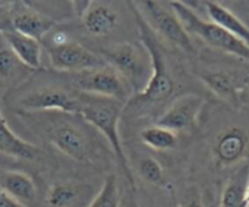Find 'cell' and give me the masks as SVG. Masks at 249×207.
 <instances>
[{"label":"cell","instance_id":"cell-1","mask_svg":"<svg viewBox=\"0 0 249 207\" xmlns=\"http://www.w3.org/2000/svg\"><path fill=\"white\" fill-rule=\"evenodd\" d=\"M26 122L60 152L77 162H89L92 142L82 126L65 112H26Z\"/></svg>","mask_w":249,"mask_h":207},{"label":"cell","instance_id":"cell-2","mask_svg":"<svg viewBox=\"0 0 249 207\" xmlns=\"http://www.w3.org/2000/svg\"><path fill=\"white\" fill-rule=\"evenodd\" d=\"M76 96L78 102L76 115L93 126L107 138L124 177L127 178L131 190H136L135 178L128 165L119 134V121L126 106V102L112 97L98 96V95L80 92L76 93Z\"/></svg>","mask_w":249,"mask_h":207},{"label":"cell","instance_id":"cell-3","mask_svg":"<svg viewBox=\"0 0 249 207\" xmlns=\"http://www.w3.org/2000/svg\"><path fill=\"white\" fill-rule=\"evenodd\" d=\"M130 4V9L135 17L136 25L140 31L141 40L147 49L152 64V75L144 89L131 97L133 104H158L162 102L171 96L174 93V80L169 70L164 49L160 45L155 32L152 30L149 23L145 21L144 16L141 13L140 8L136 4Z\"/></svg>","mask_w":249,"mask_h":207},{"label":"cell","instance_id":"cell-4","mask_svg":"<svg viewBox=\"0 0 249 207\" xmlns=\"http://www.w3.org/2000/svg\"><path fill=\"white\" fill-rule=\"evenodd\" d=\"M170 8L178 16L188 34H195L207 43L209 47L224 51L230 55L237 56L249 63V47L242 40L234 37L225 28L212 21L200 18L187 3L182 1H170Z\"/></svg>","mask_w":249,"mask_h":207},{"label":"cell","instance_id":"cell-5","mask_svg":"<svg viewBox=\"0 0 249 207\" xmlns=\"http://www.w3.org/2000/svg\"><path fill=\"white\" fill-rule=\"evenodd\" d=\"M99 55L126 80L136 94L144 89L152 75V64L144 45L124 42L100 50Z\"/></svg>","mask_w":249,"mask_h":207},{"label":"cell","instance_id":"cell-6","mask_svg":"<svg viewBox=\"0 0 249 207\" xmlns=\"http://www.w3.org/2000/svg\"><path fill=\"white\" fill-rule=\"evenodd\" d=\"M47 51L52 67L60 72L81 73L107 65L99 54L89 51L64 32L53 34Z\"/></svg>","mask_w":249,"mask_h":207},{"label":"cell","instance_id":"cell-7","mask_svg":"<svg viewBox=\"0 0 249 207\" xmlns=\"http://www.w3.org/2000/svg\"><path fill=\"white\" fill-rule=\"evenodd\" d=\"M72 84L80 93L112 97L124 102H127L130 99V84L109 65L81 73H72Z\"/></svg>","mask_w":249,"mask_h":207},{"label":"cell","instance_id":"cell-8","mask_svg":"<svg viewBox=\"0 0 249 207\" xmlns=\"http://www.w3.org/2000/svg\"><path fill=\"white\" fill-rule=\"evenodd\" d=\"M142 5L144 10L140 9L141 13L154 32L159 33L165 39L178 47L187 54L195 55L196 49L192 39L184 30L178 16L171 8L167 9L166 6L160 5L158 1H150V0L143 1Z\"/></svg>","mask_w":249,"mask_h":207},{"label":"cell","instance_id":"cell-9","mask_svg":"<svg viewBox=\"0 0 249 207\" xmlns=\"http://www.w3.org/2000/svg\"><path fill=\"white\" fill-rule=\"evenodd\" d=\"M203 105L204 99L200 95L193 93L181 95L160 116L157 125L174 133L192 130L197 126Z\"/></svg>","mask_w":249,"mask_h":207},{"label":"cell","instance_id":"cell-10","mask_svg":"<svg viewBox=\"0 0 249 207\" xmlns=\"http://www.w3.org/2000/svg\"><path fill=\"white\" fill-rule=\"evenodd\" d=\"M20 108L26 112H65L76 115L77 96L59 88H42L35 90L20 100Z\"/></svg>","mask_w":249,"mask_h":207},{"label":"cell","instance_id":"cell-11","mask_svg":"<svg viewBox=\"0 0 249 207\" xmlns=\"http://www.w3.org/2000/svg\"><path fill=\"white\" fill-rule=\"evenodd\" d=\"M8 26L42 43L45 35L49 34L56 26V21L37 10L35 6L25 3V5L13 6Z\"/></svg>","mask_w":249,"mask_h":207},{"label":"cell","instance_id":"cell-12","mask_svg":"<svg viewBox=\"0 0 249 207\" xmlns=\"http://www.w3.org/2000/svg\"><path fill=\"white\" fill-rule=\"evenodd\" d=\"M0 33L5 38L21 63L31 70H38L42 65V43L13 30L10 26H0Z\"/></svg>","mask_w":249,"mask_h":207},{"label":"cell","instance_id":"cell-13","mask_svg":"<svg viewBox=\"0 0 249 207\" xmlns=\"http://www.w3.org/2000/svg\"><path fill=\"white\" fill-rule=\"evenodd\" d=\"M0 189L26 207L37 202V187L32 178L21 171L0 168Z\"/></svg>","mask_w":249,"mask_h":207},{"label":"cell","instance_id":"cell-14","mask_svg":"<svg viewBox=\"0 0 249 207\" xmlns=\"http://www.w3.org/2000/svg\"><path fill=\"white\" fill-rule=\"evenodd\" d=\"M81 21L86 32L93 37L104 38L115 31L119 23V14L107 4L92 1Z\"/></svg>","mask_w":249,"mask_h":207},{"label":"cell","instance_id":"cell-15","mask_svg":"<svg viewBox=\"0 0 249 207\" xmlns=\"http://www.w3.org/2000/svg\"><path fill=\"white\" fill-rule=\"evenodd\" d=\"M90 188L78 183H56L47 194L48 207H87L93 197H90Z\"/></svg>","mask_w":249,"mask_h":207},{"label":"cell","instance_id":"cell-16","mask_svg":"<svg viewBox=\"0 0 249 207\" xmlns=\"http://www.w3.org/2000/svg\"><path fill=\"white\" fill-rule=\"evenodd\" d=\"M249 138L241 128H229L217 137L214 145L215 158L221 165L229 166L241 160L248 147Z\"/></svg>","mask_w":249,"mask_h":207},{"label":"cell","instance_id":"cell-17","mask_svg":"<svg viewBox=\"0 0 249 207\" xmlns=\"http://www.w3.org/2000/svg\"><path fill=\"white\" fill-rule=\"evenodd\" d=\"M0 154L18 160H35L39 149L15 134L0 111Z\"/></svg>","mask_w":249,"mask_h":207},{"label":"cell","instance_id":"cell-18","mask_svg":"<svg viewBox=\"0 0 249 207\" xmlns=\"http://www.w3.org/2000/svg\"><path fill=\"white\" fill-rule=\"evenodd\" d=\"M200 4H203L212 22L221 26L227 32L233 34L249 47V27L244 25L233 13L216 1H202Z\"/></svg>","mask_w":249,"mask_h":207},{"label":"cell","instance_id":"cell-19","mask_svg":"<svg viewBox=\"0 0 249 207\" xmlns=\"http://www.w3.org/2000/svg\"><path fill=\"white\" fill-rule=\"evenodd\" d=\"M249 183V168L243 167L230 178L221 194L220 207H247V188Z\"/></svg>","mask_w":249,"mask_h":207},{"label":"cell","instance_id":"cell-20","mask_svg":"<svg viewBox=\"0 0 249 207\" xmlns=\"http://www.w3.org/2000/svg\"><path fill=\"white\" fill-rule=\"evenodd\" d=\"M204 84L225 101L230 104L238 102L237 83L233 76L229 72H209L202 76Z\"/></svg>","mask_w":249,"mask_h":207},{"label":"cell","instance_id":"cell-21","mask_svg":"<svg viewBox=\"0 0 249 207\" xmlns=\"http://www.w3.org/2000/svg\"><path fill=\"white\" fill-rule=\"evenodd\" d=\"M27 71H32L21 63L20 59L14 53L5 38L0 33V80L13 82L22 77Z\"/></svg>","mask_w":249,"mask_h":207},{"label":"cell","instance_id":"cell-22","mask_svg":"<svg viewBox=\"0 0 249 207\" xmlns=\"http://www.w3.org/2000/svg\"><path fill=\"white\" fill-rule=\"evenodd\" d=\"M140 137L145 145L159 151L174 149L177 145L176 133L158 125L150 126L141 130Z\"/></svg>","mask_w":249,"mask_h":207},{"label":"cell","instance_id":"cell-23","mask_svg":"<svg viewBox=\"0 0 249 207\" xmlns=\"http://www.w3.org/2000/svg\"><path fill=\"white\" fill-rule=\"evenodd\" d=\"M87 207H120L119 187L114 175L107 177L103 187Z\"/></svg>","mask_w":249,"mask_h":207},{"label":"cell","instance_id":"cell-24","mask_svg":"<svg viewBox=\"0 0 249 207\" xmlns=\"http://www.w3.org/2000/svg\"><path fill=\"white\" fill-rule=\"evenodd\" d=\"M138 172L141 177L148 183L154 185H160L164 182V173L162 167L155 159L147 158L143 159L138 166Z\"/></svg>","mask_w":249,"mask_h":207},{"label":"cell","instance_id":"cell-25","mask_svg":"<svg viewBox=\"0 0 249 207\" xmlns=\"http://www.w3.org/2000/svg\"><path fill=\"white\" fill-rule=\"evenodd\" d=\"M0 207H26L0 189Z\"/></svg>","mask_w":249,"mask_h":207},{"label":"cell","instance_id":"cell-26","mask_svg":"<svg viewBox=\"0 0 249 207\" xmlns=\"http://www.w3.org/2000/svg\"><path fill=\"white\" fill-rule=\"evenodd\" d=\"M181 207H205L203 204L202 199L199 197V195H191L188 199H186V201L182 204Z\"/></svg>","mask_w":249,"mask_h":207},{"label":"cell","instance_id":"cell-27","mask_svg":"<svg viewBox=\"0 0 249 207\" xmlns=\"http://www.w3.org/2000/svg\"><path fill=\"white\" fill-rule=\"evenodd\" d=\"M133 190H131V191L127 192V195H126V199H124V205H122V207H138L137 206V202H136V199H135V195H133Z\"/></svg>","mask_w":249,"mask_h":207},{"label":"cell","instance_id":"cell-28","mask_svg":"<svg viewBox=\"0 0 249 207\" xmlns=\"http://www.w3.org/2000/svg\"><path fill=\"white\" fill-rule=\"evenodd\" d=\"M246 201H247V206H249V183H248V188H247V196H246Z\"/></svg>","mask_w":249,"mask_h":207},{"label":"cell","instance_id":"cell-29","mask_svg":"<svg viewBox=\"0 0 249 207\" xmlns=\"http://www.w3.org/2000/svg\"><path fill=\"white\" fill-rule=\"evenodd\" d=\"M244 84H246L247 89L249 90V76H247V77L244 78Z\"/></svg>","mask_w":249,"mask_h":207},{"label":"cell","instance_id":"cell-30","mask_svg":"<svg viewBox=\"0 0 249 207\" xmlns=\"http://www.w3.org/2000/svg\"><path fill=\"white\" fill-rule=\"evenodd\" d=\"M9 3H5V1H0V9L1 8H5Z\"/></svg>","mask_w":249,"mask_h":207}]
</instances>
